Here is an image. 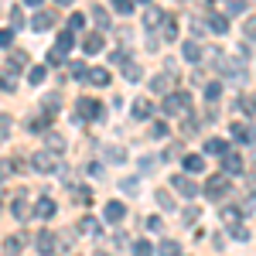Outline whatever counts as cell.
I'll list each match as a JSON object with an SVG mask.
<instances>
[{
	"mask_svg": "<svg viewBox=\"0 0 256 256\" xmlns=\"http://www.w3.org/2000/svg\"><path fill=\"white\" fill-rule=\"evenodd\" d=\"M164 38H168V41H174V38H178V24H174L171 18H164Z\"/></svg>",
	"mask_w": 256,
	"mask_h": 256,
	"instance_id": "e575fe53",
	"label": "cell"
},
{
	"mask_svg": "<svg viewBox=\"0 0 256 256\" xmlns=\"http://www.w3.org/2000/svg\"><path fill=\"white\" fill-rule=\"evenodd\" d=\"M41 79H44V65H34V68H28V82H31V86H38Z\"/></svg>",
	"mask_w": 256,
	"mask_h": 256,
	"instance_id": "4dcf8cb0",
	"label": "cell"
},
{
	"mask_svg": "<svg viewBox=\"0 0 256 256\" xmlns=\"http://www.w3.org/2000/svg\"><path fill=\"white\" fill-rule=\"evenodd\" d=\"M34 242H38V253L41 256H52V253H55V232H52V229H41Z\"/></svg>",
	"mask_w": 256,
	"mask_h": 256,
	"instance_id": "ba28073f",
	"label": "cell"
},
{
	"mask_svg": "<svg viewBox=\"0 0 256 256\" xmlns=\"http://www.w3.org/2000/svg\"><path fill=\"white\" fill-rule=\"evenodd\" d=\"M116 14H134V0H113Z\"/></svg>",
	"mask_w": 256,
	"mask_h": 256,
	"instance_id": "8d00e7d4",
	"label": "cell"
},
{
	"mask_svg": "<svg viewBox=\"0 0 256 256\" xmlns=\"http://www.w3.org/2000/svg\"><path fill=\"white\" fill-rule=\"evenodd\" d=\"M134 256H154V246H150L147 239H137V242H134Z\"/></svg>",
	"mask_w": 256,
	"mask_h": 256,
	"instance_id": "f1b7e54d",
	"label": "cell"
},
{
	"mask_svg": "<svg viewBox=\"0 0 256 256\" xmlns=\"http://www.w3.org/2000/svg\"><path fill=\"white\" fill-rule=\"evenodd\" d=\"M242 212H256V195H250L246 202H242Z\"/></svg>",
	"mask_w": 256,
	"mask_h": 256,
	"instance_id": "816d5d0a",
	"label": "cell"
},
{
	"mask_svg": "<svg viewBox=\"0 0 256 256\" xmlns=\"http://www.w3.org/2000/svg\"><path fill=\"white\" fill-rule=\"evenodd\" d=\"M82 24H86V18H82V14H72V18H68V31L76 34V31H79Z\"/></svg>",
	"mask_w": 256,
	"mask_h": 256,
	"instance_id": "ee69618b",
	"label": "cell"
},
{
	"mask_svg": "<svg viewBox=\"0 0 256 256\" xmlns=\"http://www.w3.org/2000/svg\"><path fill=\"white\" fill-rule=\"evenodd\" d=\"M0 212H4V202H0Z\"/></svg>",
	"mask_w": 256,
	"mask_h": 256,
	"instance_id": "91938a15",
	"label": "cell"
},
{
	"mask_svg": "<svg viewBox=\"0 0 256 256\" xmlns=\"http://www.w3.org/2000/svg\"><path fill=\"white\" fill-rule=\"evenodd\" d=\"M158 24H164V10H160V7H147V10H144V28L154 31Z\"/></svg>",
	"mask_w": 256,
	"mask_h": 256,
	"instance_id": "30bf717a",
	"label": "cell"
},
{
	"mask_svg": "<svg viewBox=\"0 0 256 256\" xmlns=\"http://www.w3.org/2000/svg\"><path fill=\"white\" fill-rule=\"evenodd\" d=\"M10 24L14 28H24V10L20 7H10Z\"/></svg>",
	"mask_w": 256,
	"mask_h": 256,
	"instance_id": "ab89813d",
	"label": "cell"
},
{
	"mask_svg": "<svg viewBox=\"0 0 256 256\" xmlns=\"http://www.w3.org/2000/svg\"><path fill=\"white\" fill-rule=\"evenodd\" d=\"M106 158H110V160H123V158H126V150H123V147H110Z\"/></svg>",
	"mask_w": 256,
	"mask_h": 256,
	"instance_id": "bcb514c9",
	"label": "cell"
},
{
	"mask_svg": "<svg viewBox=\"0 0 256 256\" xmlns=\"http://www.w3.org/2000/svg\"><path fill=\"white\" fill-rule=\"evenodd\" d=\"M86 76H89V82L99 86V89H102V86H110V72H106V68H86Z\"/></svg>",
	"mask_w": 256,
	"mask_h": 256,
	"instance_id": "d6986e66",
	"label": "cell"
},
{
	"mask_svg": "<svg viewBox=\"0 0 256 256\" xmlns=\"http://www.w3.org/2000/svg\"><path fill=\"white\" fill-rule=\"evenodd\" d=\"M48 120H52V113L44 110V116H38V120H31V134H41L44 126H48Z\"/></svg>",
	"mask_w": 256,
	"mask_h": 256,
	"instance_id": "1f68e13d",
	"label": "cell"
},
{
	"mask_svg": "<svg viewBox=\"0 0 256 256\" xmlns=\"http://www.w3.org/2000/svg\"><path fill=\"white\" fill-rule=\"evenodd\" d=\"M76 116H79V120H102V102L82 96L79 102H76Z\"/></svg>",
	"mask_w": 256,
	"mask_h": 256,
	"instance_id": "7a4b0ae2",
	"label": "cell"
},
{
	"mask_svg": "<svg viewBox=\"0 0 256 256\" xmlns=\"http://www.w3.org/2000/svg\"><path fill=\"white\" fill-rule=\"evenodd\" d=\"M72 31H62L58 34V41H55V52H62V55H68V52H72Z\"/></svg>",
	"mask_w": 256,
	"mask_h": 256,
	"instance_id": "603a6c76",
	"label": "cell"
},
{
	"mask_svg": "<svg viewBox=\"0 0 256 256\" xmlns=\"http://www.w3.org/2000/svg\"><path fill=\"white\" fill-rule=\"evenodd\" d=\"M102 216H106V222H113V226H116V222L126 218V205H123V202H106Z\"/></svg>",
	"mask_w": 256,
	"mask_h": 256,
	"instance_id": "52a82bcc",
	"label": "cell"
},
{
	"mask_svg": "<svg viewBox=\"0 0 256 256\" xmlns=\"http://www.w3.org/2000/svg\"><path fill=\"white\" fill-rule=\"evenodd\" d=\"M229 134H232V137L236 140H242V144H253L256 140V126H250V123H232V126H229Z\"/></svg>",
	"mask_w": 256,
	"mask_h": 256,
	"instance_id": "8992f818",
	"label": "cell"
},
{
	"mask_svg": "<svg viewBox=\"0 0 256 256\" xmlns=\"http://www.w3.org/2000/svg\"><path fill=\"white\" fill-rule=\"evenodd\" d=\"M188 106H192V96L188 92H168V99H164V113L168 116H181Z\"/></svg>",
	"mask_w": 256,
	"mask_h": 256,
	"instance_id": "6da1fadb",
	"label": "cell"
},
{
	"mask_svg": "<svg viewBox=\"0 0 256 256\" xmlns=\"http://www.w3.org/2000/svg\"><path fill=\"white\" fill-rule=\"evenodd\" d=\"M10 212H14V218L28 222V218H31V205H28V198L18 195V198H14V205H10Z\"/></svg>",
	"mask_w": 256,
	"mask_h": 256,
	"instance_id": "8fae6325",
	"label": "cell"
},
{
	"mask_svg": "<svg viewBox=\"0 0 256 256\" xmlns=\"http://www.w3.org/2000/svg\"><path fill=\"white\" fill-rule=\"evenodd\" d=\"M171 184H174V188H178L184 198H195V195H198V184H195L188 174H174V178H171Z\"/></svg>",
	"mask_w": 256,
	"mask_h": 256,
	"instance_id": "5b68a950",
	"label": "cell"
},
{
	"mask_svg": "<svg viewBox=\"0 0 256 256\" xmlns=\"http://www.w3.org/2000/svg\"><path fill=\"white\" fill-rule=\"evenodd\" d=\"M7 130H10V120H7V116H0V134H7Z\"/></svg>",
	"mask_w": 256,
	"mask_h": 256,
	"instance_id": "11a10c76",
	"label": "cell"
},
{
	"mask_svg": "<svg viewBox=\"0 0 256 256\" xmlns=\"http://www.w3.org/2000/svg\"><path fill=\"white\" fill-rule=\"evenodd\" d=\"M82 52H86V55L102 52V34H86V38H82Z\"/></svg>",
	"mask_w": 256,
	"mask_h": 256,
	"instance_id": "9a60e30c",
	"label": "cell"
},
{
	"mask_svg": "<svg viewBox=\"0 0 256 256\" xmlns=\"http://www.w3.org/2000/svg\"><path fill=\"white\" fill-rule=\"evenodd\" d=\"M147 229H150V232H158V229H160V218L150 216V218H147Z\"/></svg>",
	"mask_w": 256,
	"mask_h": 256,
	"instance_id": "f5cc1de1",
	"label": "cell"
},
{
	"mask_svg": "<svg viewBox=\"0 0 256 256\" xmlns=\"http://www.w3.org/2000/svg\"><path fill=\"white\" fill-rule=\"evenodd\" d=\"M52 24H55V14H52V10H38L34 20H31V28H34V31H48Z\"/></svg>",
	"mask_w": 256,
	"mask_h": 256,
	"instance_id": "4fadbf2b",
	"label": "cell"
},
{
	"mask_svg": "<svg viewBox=\"0 0 256 256\" xmlns=\"http://www.w3.org/2000/svg\"><path fill=\"white\" fill-rule=\"evenodd\" d=\"M229 147H226V140H218V137H212V140H205V154H226Z\"/></svg>",
	"mask_w": 256,
	"mask_h": 256,
	"instance_id": "484cf974",
	"label": "cell"
},
{
	"mask_svg": "<svg viewBox=\"0 0 256 256\" xmlns=\"http://www.w3.org/2000/svg\"><path fill=\"white\" fill-rule=\"evenodd\" d=\"M96 256H110V253H96Z\"/></svg>",
	"mask_w": 256,
	"mask_h": 256,
	"instance_id": "680465c9",
	"label": "cell"
},
{
	"mask_svg": "<svg viewBox=\"0 0 256 256\" xmlns=\"http://www.w3.org/2000/svg\"><path fill=\"white\" fill-rule=\"evenodd\" d=\"M89 14H92V20H96V28H99V31H106V28H110V14H106V7L92 4V7H89Z\"/></svg>",
	"mask_w": 256,
	"mask_h": 256,
	"instance_id": "2e32d148",
	"label": "cell"
},
{
	"mask_svg": "<svg viewBox=\"0 0 256 256\" xmlns=\"http://www.w3.org/2000/svg\"><path fill=\"white\" fill-rule=\"evenodd\" d=\"M154 253H158V256H181V246H178L174 239H164V242H160Z\"/></svg>",
	"mask_w": 256,
	"mask_h": 256,
	"instance_id": "7402d4cb",
	"label": "cell"
},
{
	"mask_svg": "<svg viewBox=\"0 0 256 256\" xmlns=\"http://www.w3.org/2000/svg\"><path fill=\"white\" fill-rule=\"evenodd\" d=\"M198 218H202V208H184V218H181V222H188V226H195Z\"/></svg>",
	"mask_w": 256,
	"mask_h": 256,
	"instance_id": "f35d334b",
	"label": "cell"
},
{
	"mask_svg": "<svg viewBox=\"0 0 256 256\" xmlns=\"http://www.w3.org/2000/svg\"><path fill=\"white\" fill-rule=\"evenodd\" d=\"M154 198H158V205H160V208H171V212H174V198L168 195V192H158Z\"/></svg>",
	"mask_w": 256,
	"mask_h": 256,
	"instance_id": "d590c367",
	"label": "cell"
},
{
	"mask_svg": "<svg viewBox=\"0 0 256 256\" xmlns=\"http://www.w3.org/2000/svg\"><path fill=\"white\" fill-rule=\"evenodd\" d=\"M229 192H232V188H229V178H226V171L205 181V195H208V198H222V195H229Z\"/></svg>",
	"mask_w": 256,
	"mask_h": 256,
	"instance_id": "3957f363",
	"label": "cell"
},
{
	"mask_svg": "<svg viewBox=\"0 0 256 256\" xmlns=\"http://www.w3.org/2000/svg\"><path fill=\"white\" fill-rule=\"evenodd\" d=\"M4 256H20V236L4 239Z\"/></svg>",
	"mask_w": 256,
	"mask_h": 256,
	"instance_id": "d4e9b609",
	"label": "cell"
},
{
	"mask_svg": "<svg viewBox=\"0 0 256 256\" xmlns=\"http://www.w3.org/2000/svg\"><path fill=\"white\" fill-rule=\"evenodd\" d=\"M218 96H222V82H208V86H205V99H208V102H216Z\"/></svg>",
	"mask_w": 256,
	"mask_h": 256,
	"instance_id": "f546056e",
	"label": "cell"
},
{
	"mask_svg": "<svg viewBox=\"0 0 256 256\" xmlns=\"http://www.w3.org/2000/svg\"><path fill=\"white\" fill-rule=\"evenodd\" d=\"M134 116L137 120H150L154 116V106H150L147 99H137V102H134Z\"/></svg>",
	"mask_w": 256,
	"mask_h": 256,
	"instance_id": "44dd1931",
	"label": "cell"
},
{
	"mask_svg": "<svg viewBox=\"0 0 256 256\" xmlns=\"http://www.w3.org/2000/svg\"><path fill=\"white\" fill-rule=\"evenodd\" d=\"M222 171H229V174H242V158L232 154V150H226V154H222Z\"/></svg>",
	"mask_w": 256,
	"mask_h": 256,
	"instance_id": "9c48e42d",
	"label": "cell"
},
{
	"mask_svg": "<svg viewBox=\"0 0 256 256\" xmlns=\"http://www.w3.org/2000/svg\"><path fill=\"white\" fill-rule=\"evenodd\" d=\"M123 76H126L130 82H137V79H140V65H134V62H126V65H123Z\"/></svg>",
	"mask_w": 256,
	"mask_h": 256,
	"instance_id": "d6a6232c",
	"label": "cell"
},
{
	"mask_svg": "<svg viewBox=\"0 0 256 256\" xmlns=\"http://www.w3.org/2000/svg\"><path fill=\"white\" fill-rule=\"evenodd\" d=\"M184 171H188V174H202V171H205V158H202V154H188V158H184Z\"/></svg>",
	"mask_w": 256,
	"mask_h": 256,
	"instance_id": "ac0fdd59",
	"label": "cell"
},
{
	"mask_svg": "<svg viewBox=\"0 0 256 256\" xmlns=\"http://www.w3.org/2000/svg\"><path fill=\"white\" fill-rule=\"evenodd\" d=\"M62 62H65V55H62V52H55V48H52V55H48V65H62Z\"/></svg>",
	"mask_w": 256,
	"mask_h": 256,
	"instance_id": "681fc988",
	"label": "cell"
},
{
	"mask_svg": "<svg viewBox=\"0 0 256 256\" xmlns=\"http://www.w3.org/2000/svg\"><path fill=\"white\" fill-rule=\"evenodd\" d=\"M24 65H28V52H10V62H7V76H10V72H20V68H24Z\"/></svg>",
	"mask_w": 256,
	"mask_h": 256,
	"instance_id": "e0dca14e",
	"label": "cell"
},
{
	"mask_svg": "<svg viewBox=\"0 0 256 256\" xmlns=\"http://www.w3.org/2000/svg\"><path fill=\"white\" fill-rule=\"evenodd\" d=\"M7 174H10V164L4 160V164H0V181H7Z\"/></svg>",
	"mask_w": 256,
	"mask_h": 256,
	"instance_id": "db71d44e",
	"label": "cell"
},
{
	"mask_svg": "<svg viewBox=\"0 0 256 256\" xmlns=\"http://www.w3.org/2000/svg\"><path fill=\"white\" fill-rule=\"evenodd\" d=\"M140 4H147V0H140Z\"/></svg>",
	"mask_w": 256,
	"mask_h": 256,
	"instance_id": "6125c7cd",
	"label": "cell"
},
{
	"mask_svg": "<svg viewBox=\"0 0 256 256\" xmlns=\"http://www.w3.org/2000/svg\"><path fill=\"white\" fill-rule=\"evenodd\" d=\"M171 79H174V72H171V76H168V72H160V76L150 79V89H154V92H168V89H171Z\"/></svg>",
	"mask_w": 256,
	"mask_h": 256,
	"instance_id": "ffe728a7",
	"label": "cell"
},
{
	"mask_svg": "<svg viewBox=\"0 0 256 256\" xmlns=\"http://www.w3.org/2000/svg\"><path fill=\"white\" fill-rule=\"evenodd\" d=\"M222 222H226V226L232 229V226L239 222V212H236V208H222Z\"/></svg>",
	"mask_w": 256,
	"mask_h": 256,
	"instance_id": "836d02e7",
	"label": "cell"
},
{
	"mask_svg": "<svg viewBox=\"0 0 256 256\" xmlns=\"http://www.w3.org/2000/svg\"><path fill=\"white\" fill-rule=\"evenodd\" d=\"M178 154H181V144H171V147H168V150H164V160L178 158Z\"/></svg>",
	"mask_w": 256,
	"mask_h": 256,
	"instance_id": "c3c4849f",
	"label": "cell"
},
{
	"mask_svg": "<svg viewBox=\"0 0 256 256\" xmlns=\"http://www.w3.org/2000/svg\"><path fill=\"white\" fill-rule=\"evenodd\" d=\"M181 55H184L188 62H198V58H202V52H198V41H184V44H181Z\"/></svg>",
	"mask_w": 256,
	"mask_h": 256,
	"instance_id": "cb8c5ba5",
	"label": "cell"
},
{
	"mask_svg": "<svg viewBox=\"0 0 256 256\" xmlns=\"http://www.w3.org/2000/svg\"><path fill=\"white\" fill-rule=\"evenodd\" d=\"M10 41H14V31H10V28H0V44L10 48Z\"/></svg>",
	"mask_w": 256,
	"mask_h": 256,
	"instance_id": "f6af8a7d",
	"label": "cell"
},
{
	"mask_svg": "<svg viewBox=\"0 0 256 256\" xmlns=\"http://www.w3.org/2000/svg\"><path fill=\"white\" fill-rule=\"evenodd\" d=\"M232 236H236V239H250V229H246V226H239V222H236V226H232Z\"/></svg>",
	"mask_w": 256,
	"mask_h": 256,
	"instance_id": "7dc6e473",
	"label": "cell"
},
{
	"mask_svg": "<svg viewBox=\"0 0 256 256\" xmlns=\"http://www.w3.org/2000/svg\"><path fill=\"white\" fill-rule=\"evenodd\" d=\"M253 110H256V99H253Z\"/></svg>",
	"mask_w": 256,
	"mask_h": 256,
	"instance_id": "94428289",
	"label": "cell"
},
{
	"mask_svg": "<svg viewBox=\"0 0 256 256\" xmlns=\"http://www.w3.org/2000/svg\"><path fill=\"white\" fill-rule=\"evenodd\" d=\"M242 34H246V41H256V18H250L242 24Z\"/></svg>",
	"mask_w": 256,
	"mask_h": 256,
	"instance_id": "74e56055",
	"label": "cell"
},
{
	"mask_svg": "<svg viewBox=\"0 0 256 256\" xmlns=\"http://www.w3.org/2000/svg\"><path fill=\"white\" fill-rule=\"evenodd\" d=\"M55 4H62V7H68V4H72V0H55Z\"/></svg>",
	"mask_w": 256,
	"mask_h": 256,
	"instance_id": "6f0895ef",
	"label": "cell"
},
{
	"mask_svg": "<svg viewBox=\"0 0 256 256\" xmlns=\"http://www.w3.org/2000/svg\"><path fill=\"white\" fill-rule=\"evenodd\" d=\"M150 137H154V140L168 137V123H154V126H150Z\"/></svg>",
	"mask_w": 256,
	"mask_h": 256,
	"instance_id": "b9f144b4",
	"label": "cell"
},
{
	"mask_svg": "<svg viewBox=\"0 0 256 256\" xmlns=\"http://www.w3.org/2000/svg\"><path fill=\"white\" fill-rule=\"evenodd\" d=\"M24 4H28V7H41V0H24Z\"/></svg>",
	"mask_w": 256,
	"mask_h": 256,
	"instance_id": "9f6ffc18",
	"label": "cell"
},
{
	"mask_svg": "<svg viewBox=\"0 0 256 256\" xmlns=\"http://www.w3.org/2000/svg\"><path fill=\"white\" fill-rule=\"evenodd\" d=\"M246 10V0H226V7H222V14L229 18V14H242Z\"/></svg>",
	"mask_w": 256,
	"mask_h": 256,
	"instance_id": "4316f807",
	"label": "cell"
},
{
	"mask_svg": "<svg viewBox=\"0 0 256 256\" xmlns=\"http://www.w3.org/2000/svg\"><path fill=\"white\" fill-rule=\"evenodd\" d=\"M154 168H158V160H154V158H144V160H140V174H154Z\"/></svg>",
	"mask_w": 256,
	"mask_h": 256,
	"instance_id": "60d3db41",
	"label": "cell"
},
{
	"mask_svg": "<svg viewBox=\"0 0 256 256\" xmlns=\"http://www.w3.org/2000/svg\"><path fill=\"white\" fill-rule=\"evenodd\" d=\"M48 147H52V150H65V140H62L58 134H48Z\"/></svg>",
	"mask_w": 256,
	"mask_h": 256,
	"instance_id": "7bdbcfd3",
	"label": "cell"
},
{
	"mask_svg": "<svg viewBox=\"0 0 256 256\" xmlns=\"http://www.w3.org/2000/svg\"><path fill=\"white\" fill-rule=\"evenodd\" d=\"M55 164H58L55 150H41V154H34V171H41V174H52Z\"/></svg>",
	"mask_w": 256,
	"mask_h": 256,
	"instance_id": "277c9868",
	"label": "cell"
},
{
	"mask_svg": "<svg viewBox=\"0 0 256 256\" xmlns=\"http://www.w3.org/2000/svg\"><path fill=\"white\" fill-rule=\"evenodd\" d=\"M55 208H58V205H55L52 198H38V202H34V216H38V218H52V216H55Z\"/></svg>",
	"mask_w": 256,
	"mask_h": 256,
	"instance_id": "7c38bea8",
	"label": "cell"
},
{
	"mask_svg": "<svg viewBox=\"0 0 256 256\" xmlns=\"http://www.w3.org/2000/svg\"><path fill=\"white\" fill-rule=\"evenodd\" d=\"M208 31H216V34H226L229 31V18L226 14H208V24H205Z\"/></svg>",
	"mask_w": 256,
	"mask_h": 256,
	"instance_id": "5bb4252c",
	"label": "cell"
},
{
	"mask_svg": "<svg viewBox=\"0 0 256 256\" xmlns=\"http://www.w3.org/2000/svg\"><path fill=\"white\" fill-rule=\"evenodd\" d=\"M72 76H76V79H86V65H82V62L72 65Z\"/></svg>",
	"mask_w": 256,
	"mask_h": 256,
	"instance_id": "f907efd6",
	"label": "cell"
},
{
	"mask_svg": "<svg viewBox=\"0 0 256 256\" xmlns=\"http://www.w3.org/2000/svg\"><path fill=\"white\" fill-rule=\"evenodd\" d=\"M79 229H82V232H89V236H99V222H96L92 216H86V218H82V222H79Z\"/></svg>",
	"mask_w": 256,
	"mask_h": 256,
	"instance_id": "83f0119b",
	"label": "cell"
}]
</instances>
